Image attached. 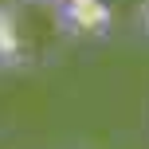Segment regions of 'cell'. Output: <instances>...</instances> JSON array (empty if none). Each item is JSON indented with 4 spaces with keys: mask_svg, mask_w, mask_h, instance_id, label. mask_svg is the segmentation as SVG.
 Here are the masks:
<instances>
[{
    "mask_svg": "<svg viewBox=\"0 0 149 149\" xmlns=\"http://www.w3.org/2000/svg\"><path fill=\"white\" fill-rule=\"evenodd\" d=\"M28 4H51V0H28Z\"/></svg>",
    "mask_w": 149,
    "mask_h": 149,
    "instance_id": "obj_4",
    "label": "cell"
},
{
    "mask_svg": "<svg viewBox=\"0 0 149 149\" xmlns=\"http://www.w3.org/2000/svg\"><path fill=\"white\" fill-rule=\"evenodd\" d=\"M63 20L74 31H106V0H63Z\"/></svg>",
    "mask_w": 149,
    "mask_h": 149,
    "instance_id": "obj_1",
    "label": "cell"
},
{
    "mask_svg": "<svg viewBox=\"0 0 149 149\" xmlns=\"http://www.w3.org/2000/svg\"><path fill=\"white\" fill-rule=\"evenodd\" d=\"M24 59V39H20V24L8 8H0V71L16 67Z\"/></svg>",
    "mask_w": 149,
    "mask_h": 149,
    "instance_id": "obj_2",
    "label": "cell"
},
{
    "mask_svg": "<svg viewBox=\"0 0 149 149\" xmlns=\"http://www.w3.org/2000/svg\"><path fill=\"white\" fill-rule=\"evenodd\" d=\"M145 31H149V0H145Z\"/></svg>",
    "mask_w": 149,
    "mask_h": 149,
    "instance_id": "obj_3",
    "label": "cell"
}]
</instances>
